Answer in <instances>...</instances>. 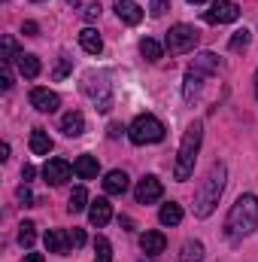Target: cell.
Returning a JSON list of instances; mask_svg holds the SVG:
<instances>
[{"instance_id":"cell-12","label":"cell","mask_w":258,"mask_h":262,"mask_svg":"<svg viewBox=\"0 0 258 262\" xmlns=\"http://www.w3.org/2000/svg\"><path fill=\"white\" fill-rule=\"evenodd\" d=\"M88 220H91V226H107L110 220H113V204L107 201V198H97V201H91L88 204Z\"/></svg>"},{"instance_id":"cell-44","label":"cell","mask_w":258,"mask_h":262,"mask_svg":"<svg viewBox=\"0 0 258 262\" xmlns=\"http://www.w3.org/2000/svg\"><path fill=\"white\" fill-rule=\"evenodd\" d=\"M34 3H37V0H34Z\"/></svg>"},{"instance_id":"cell-40","label":"cell","mask_w":258,"mask_h":262,"mask_svg":"<svg viewBox=\"0 0 258 262\" xmlns=\"http://www.w3.org/2000/svg\"><path fill=\"white\" fill-rule=\"evenodd\" d=\"M122 134V125H110V137H119Z\"/></svg>"},{"instance_id":"cell-29","label":"cell","mask_w":258,"mask_h":262,"mask_svg":"<svg viewBox=\"0 0 258 262\" xmlns=\"http://www.w3.org/2000/svg\"><path fill=\"white\" fill-rule=\"evenodd\" d=\"M94 262H113V247H110V241L107 238H97L94 241Z\"/></svg>"},{"instance_id":"cell-32","label":"cell","mask_w":258,"mask_h":262,"mask_svg":"<svg viewBox=\"0 0 258 262\" xmlns=\"http://www.w3.org/2000/svg\"><path fill=\"white\" fill-rule=\"evenodd\" d=\"M149 12H152L155 18H161V15L167 12V0H149Z\"/></svg>"},{"instance_id":"cell-26","label":"cell","mask_w":258,"mask_h":262,"mask_svg":"<svg viewBox=\"0 0 258 262\" xmlns=\"http://www.w3.org/2000/svg\"><path fill=\"white\" fill-rule=\"evenodd\" d=\"M88 207V192L82 189V186H76L73 192H70V204H67V210L70 213H79V210H85Z\"/></svg>"},{"instance_id":"cell-33","label":"cell","mask_w":258,"mask_h":262,"mask_svg":"<svg viewBox=\"0 0 258 262\" xmlns=\"http://www.w3.org/2000/svg\"><path fill=\"white\" fill-rule=\"evenodd\" d=\"M0 85H3V92H9V89H12V73H9V64H0Z\"/></svg>"},{"instance_id":"cell-38","label":"cell","mask_w":258,"mask_h":262,"mask_svg":"<svg viewBox=\"0 0 258 262\" xmlns=\"http://www.w3.org/2000/svg\"><path fill=\"white\" fill-rule=\"evenodd\" d=\"M97 15H100V6H97V3H91V6L85 9V18H97Z\"/></svg>"},{"instance_id":"cell-2","label":"cell","mask_w":258,"mask_h":262,"mask_svg":"<svg viewBox=\"0 0 258 262\" xmlns=\"http://www.w3.org/2000/svg\"><path fill=\"white\" fill-rule=\"evenodd\" d=\"M225 180H228V168H225L222 162H216V165L207 171V177L200 180V186H197V195H194V216L207 220V216L216 210L219 198L225 192Z\"/></svg>"},{"instance_id":"cell-41","label":"cell","mask_w":258,"mask_h":262,"mask_svg":"<svg viewBox=\"0 0 258 262\" xmlns=\"http://www.w3.org/2000/svg\"><path fill=\"white\" fill-rule=\"evenodd\" d=\"M255 98H258V70H255Z\"/></svg>"},{"instance_id":"cell-27","label":"cell","mask_w":258,"mask_h":262,"mask_svg":"<svg viewBox=\"0 0 258 262\" xmlns=\"http://www.w3.org/2000/svg\"><path fill=\"white\" fill-rule=\"evenodd\" d=\"M34 241H37V226H34L31 220H24V223L18 226V244H21V247H31Z\"/></svg>"},{"instance_id":"cell-42","label":"cell","mask_w":258,"mask_h":262,"mask_svg":"<svg viewBox=\"0 0 258 262\" xmlns=\"http://www.w3.org/2000/svg\"><path fill=\"white\" fill-rule=\"evenodd\" d=\"M67 3H70V6H79V0H67Z\"/></svg>"},{"instance_id":"cell-25","label":"cell","mask_w":258,"mask_h":262,"mask_svg":"<svg viewBox=\"0 0 258 262\" xmlns=\"http://www.w3.org/2000/svg\"><path fill=\"white\" fill-rule=\"evenodd\" d=\"M192 67H197L200 73H216V70H219V58H216L213 52H200V55L194 58Z\"/></svg>"},{"instance_id":"cell-1","label":"cell","mask_w":258,"mask_h":262,"mask_svg":"<svg viewBox=\"0 0 258 262\" xmlns=\"http://www.w3.org/2000/svg\"><path fill=\"white\" fill-rule=\"evenodd\" d=\"M255 229H258V198L246 192L231 204V210L225 216V235L231 241H240V238L252 235Z\"/></svg>"},{"instance_id":"cell-43","label":"cell","mask_w":258,"mask_h":262,"mask_svg":"<svg viewBox=\"0 0 258 262\" xmlns=\"http://www.w3.org/2000/svg\"><path fill=\"white\" fill-rule=\"evenodd\" d=\"M189 3H207V0H189Z\"/></svg>"},{"instance_id":"cell-20","label":"cell","mask_w":258,"mask_h":262,"mask_svg":"<svg viewBox=\"0 0 258 262\" xmlns=\"http://www.w3.org/2000/svg\"><path fill=\"white\" fill-rule=\"evenodd\" d=\"M31 152H34V156H49V152H52V137H49V131H43V128L31 131Z\"/></svg>"},{"instance_id":"cell-23","label":"cell","mask_w":258,"mask_h":262,"mask_svg":"<svg viewBox=\"0 0 258 262\" xmlns=\"http://www.w3.org/2000/svg\"><path fill=\"white\" fill-rule=\"evenodd\" d=\"M158 220H161L164 226H179V223H183V207H179L176 201H167V204L161 207Z\"/></svg>"},{"instance_id":"cell-10","label":"cell","mask_w":258,"mask_h":262,"mask_svg":"<svg viewBox=\"0 0 258 262\" xmlns=\"http://www.w3.org/2000/svg\"><path fill=\"white\" fill-rule=\"evenodd\" d=\"M31 107H37L40 113H55L61 107V98L49 89H34L31 92Z\"/></svg>"},{"instance_id":"cell-24","label":"cell","mask_w":258,"mask_h":262,"mask_svg":"<svg viewBox=\"0 0 258 262\" xmlns=\"http://www.w3.org/2000/svg\"><path fill=\"white\" fill-rule=\"evenodd\" d=\"M140 52H143V58H146V61H152V64H155V61L164 55V46H161L158 40L146 37V40H140Z\"/></svg>"},{"instance_id":"cell-35","label":"cell","mask_w":258,"mask_h":262,"mask_svg":"<svg viewBox=\"0 0 258 262\" xmlns=\"http://www.w3.org/2000/svg\"><path fill=\"white\" fill-rule=\"evenodd\" d=\"M21 34H24V37H37V34H40L37 21H24V25H21Z\"/></svg>"},{"instance_id":"cell-19","label":"cell","mask_w":258,"mask_h":262,"mask_svg":"<svg viewBox=\"0 0 258 262\" xmlns=\"http://www.w3.org/2000/svg\"><path fill=\"white\" fill-rule=\"evenodd\" d=\"M73 171H76V177H82V180H94L97 177V159L94 156H79L76 162H73Z\"/></svg>"},{"instance_id":"cell-11","label":"cell","mask_w":258,"mask_h":262,"mask_svg":"<svg viewBox=\"0 0 258 262\" xmlns=\"http://www.w3.org/2000/svg\"><path fill=\"white\" fill-rule=\"evenodd\" d=\"M70 247H73V241H70V232H64V229H49V232H46V250H49V253H58V256H64Z\"/></svg>"},{"instance_id":"cell-3","label":"cell","mask_w":258,"mask_h":262,"mask_svg":"<svg viewBox=\"0 0 258 262\" xmlns=\"http://www.w3.org/2000/svg\"><path fill=\"white\" fill-rule=\"evenodd\" d=\"M200 140H203V128H200V122H192L183 134V143H179V152H176V165H173L176 180H189L194 174V159H197Z\"/></svg>"},{"instance_id":"cell-15","label":"cell","mask_w":258,"mask_h":262,"mask_svg":"<svg viewBox=\"0 0 258 262\" xmlns=\"http://www.w3.org/2000/svg\"><path fill=\"white\" fill-rule=\"evenodd\" d=\"M104 192L107 195H125L128 192V174L125 171H110L104 180Z\"/></svg>"},{"instance_id":"cell-22","label":"cell","mask_w":258,"mask_h":262,"mask_svg":"<svg viewBox=\"0 0 258 262\" xmlns=\"http://www.w3.org/2000/svg\"><path fill=\"white\" fill-rule=\"evenodd\" d=\"M176 262H203V244L200 241H186Z\"/></svg>"},{"instance_id":"cell-37","label":"cell","mask_w":258,"mask_h":262,"mask_svg":"<svg viewBox=\"0 0 258 262\" xmlns=\"http://www.w3.org/2000/svg\"><path fill=\"white\" fill-rule=\"evenodd\" d=\"M34 174H37V168H34V165H24V168H21V180H24V183H28V180H34Z\"/></svg>"},{"instance_id":"cell-5","label":"cell","mask_w":258,"mask_h":262,"mask_svg":"<svg viewBox=\"0 0 258 262\" xmlns=\"http://www.w3.org/2000/svg\"><path fill=\"white\" fill-rule=\"evenodd\" d=\"M197 40H200L197 28H192V25H173L167 31V37H164V49L170 55H183V52H192L197 46Z\"/></svg>"},{"instance_id":"cell-4","label":"cell","mask_w":258,"mask_h":262,"mask_svg":"<svg viewBox=\"0 0 258 262\" xmlns=\"http://www.w3.org/2000/svg\"><path fill=\"white\" fill-rule=\"evenodd\" d=\"M128 137L137 143V146L158 143V140H164V122H161L158 116H152V113H143V116H137V119L131 122Z\"/></svg>"},{"instance_id":"cell-6","label":"cell","mask_w":258,"mask_h":262,"mask_svg":"<svg viewBox=\"0 0 258 262\" xmlns=\"http://www.w3.org/2000/svg\"><path fill=\"white\" fill-rule=\"evenodd\" d=\"M82 92L97 104L100 113H107V110L113 107V89H110V82H107V73H88L85 82H82Z\"/></svg>"},{"instance_id":"cell-39","label":"cell","mask_w":258,"mask_h":262,"mask_svg":"<svg viewBox=\"0 0 258 262\" xmlns=\"http://www.w3.org/2000/svg\"><path fill=\"white\" fill-rule=\"evenodd\" d=\"M24 262H43V256H40V253H28V256H24Z\"/></svg>"},{"instance_id":"cell-18","label":"cell","mask_w":258,"mask_h":262,"mask_svg":"<svg viewBox=\"0 0 258 262\" xmlns=\"http://www.w3.org/2000/svg\"><path fill=\"white\" fill-rule=\"evenodd\" d=\"M79 46H82L88 55H100L104 40H100V34H97L94 28H85V31H79Z\"/></svg>"},{"instance_id":"cell-21","label":"cell","mask_w":258,"mask_h":262,"mask_svg":"<svg viewBox=\"0 0 258 262\" xmlns=\"http://www.w3.org/2000/svg\"><path fill=\"white\" fill-rule=\"evenodd\" d=\"M15 64H18V73H21L24 79L40 76V58H37V55H31V52H21V55L15 58Z\"/></svg>"},{"instance_id":"cell-9","label":"cell","mask_w":258,"mask_h":262,"mask_svg":"<svg viewBox=\"0 0 258 262\" xmlns=\"http://www.w3.org/2000/svg\"><path fill=\"white\" fill-rule=\"evenodd\" d=\"M70 174H76V171H73V165L64 162V159H49V162L43 165V177H46V183H52V186L67 183Z\"/></svg>"},{"instance_id":"cell-36","label":"cell","mask_w":258,"mask_h":262,"mask_svg":"<svg viewBox=\"0 0 258 262\" xmlns=\"http://www.w3.org/2000/svg\"><path fill=\"white\" fill-rule=\"evenodd\" d=\"M70 241H73V247H82V244H85V232H82V229H73V232H70Z\"/></svg>"},{"instance_id":"cell-28","label":"cell","mask_w":258,"mask_h":262,"mask_svg":"<svg viewBox=\"0 0 258 262\" xmlns=\"http://www.w3.org/2000/svg\"><path fill=\"white\" fill-rule=\"evenodd\" d=\"M21 52H18V43L12 40V37H3V52H0V64H9V61H15Z\"/></svg>"},{"instance_id":"cell-17","label":"cell","mask_w":258,"mask_h":262,"mask_svg":"<svg viewBox=\"0 0 258 262\" xmlns=\"http://www.w3.org/2000/svg\"><path fill=\"white\" fill-rule=\"evenodd\" d=\"M203 76H207V73H200L197 67H192V70L186 73V82H183V95H186V101H194V98L200 95V85H203Z\"/></svg>"},{"instance_id":"cell-31","label":"cell","mask_w":258,"mask_h":262,"mask_svg":"<svg viewBox=\"0 0 258 262\" xmlns=\"http://www.w3.org/2000/svg\"><path fill=\"white\" fill-rule=\"evenodd\" d=\"M70 67H73V61H70L67 55H61L58 64H55V70H52V76H55V79H64L67 73H70Z\"/></svg>"},{"instance_id":"cell-30","label":"cell","mask_w":258,"mask_h":262,"mask_svg":"<svg viewBox=\"0 0 258 262\" xmlns=\"http://www.w3.org/2000/svg\"><path fill=\"white\" fill-rule=\"evenodd\" d=\"M249 40H252V34L243 28V31H234V37H231V43H228V46H231V52H240V49H246V46H249Z\"/></svg>"},{"instance_id":"cell-8","label":"cell","mask_w":258,"mask_h":262,"mask_svg":"<svg viewBox=\"0 0 258 262\" xmlns=\"http://www.w3.org/2000/svg\"><path fill=\"white\" fill-rule=\"evenodd\" d=\"M164 195V186H161V180L158 177H143L140 183H137V189H134V198H137V204H155L158 198Z\"/></svg>"},{"instance_id":"cell-16","label":"cell","mask_w":258,"mask_h":262,"mask_svg":"<svg viewBox=\"0 0 258 262\" xmlns=\"http://www.w3.org/2000/svg\"><path fill=\"white\" fill-rule=\"evenodd\" d=\"M61 131H64L67 137H79L82 131H85V119H82V113L79 110H70L61 116Z\"/></svg>"},{"instance_id":"cell-7","label":"cell","mask_w":258,"mask_h":262,"mask_svg":"<svg viewBox=\"0 0 258 262\" xmlns=\"http://www.w3.org/2000/svg\"><path fill=\"white\" fill-rule=\"evenodd\" d=\"M203 18H207L210 25H231V21L240 18V6H237L234 0H213L210 9L203 12Z\"/></svg>"},{"instance_id":"cell-34","label":"cell","mask_w":258,"mask_h":262,"mask_svg":"<svg viewBox=\"0 0 258 262\" xmlns=\"http://www.w3.org/2000/svg\"><path fill=\"white\" fill-rule=\"evenodd\" d=\"M15 195H18L21 204H34V192L28 189V183H24V186H18V192H15Z\"/></svg>"},{"instance_id":"cell-13","label":"cell","mask_w":258,"mask_h":262,"mask_svg":"<svg viewBox=\"0 0 258 262\" xmlns=\"http://www.w3.org/2000/svg\"><path fill=\"white\" fill-rule=\"evenodd\" d=\"M164 247H167V238H164L161 232H143V235H140V250H143V253L161 256Z\"/></svg>"},{"instance_id":"cell-14","label":"cell","mask_w":258,"mask_h":262,"mask_svg":"<svg viewBox=\"0 0 258 262\" xmlns=\"http://www.w3.org/2000/svg\"><path fill=\"white\" fill-rule=\"evenodd\" d=\"M116 12L125 25H140L143 21V6L137 0H116Z\"/></svg>"}]
</instances>
